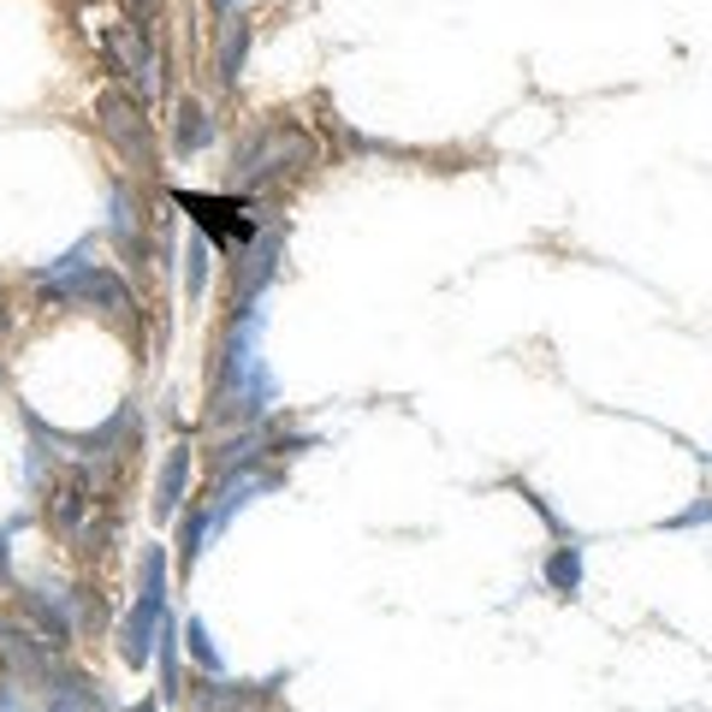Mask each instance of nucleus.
<instances>
[{
  "label": "nucleus",
  "mask_w": 712,
  "mask_h": 712,
  "mask_svg": "<svg viewBox=\"0 0 712 712\" xmlns=\"http://www.w3.org/2000/svg\"><path fill=\"white\" fill-rule=\"evenodd\" d=\"M184 641H190V653H197V665H202L208 676H220V671H225V659L214 653V641H208V630H202V618H190V630H184Z\"/></svg>",
  "instance_id": "0eeeda50"
},
{
  "label": "nucleus",
  "mask_w": 712,
  "mask_h": 712,
  "mask_svg": "<svg viewBox=\"0 0 712 712\" xmlns=\"http://www.w3.org/2000/svg\"><path fill=\"white\" fill-rule=\"evenodd\" d=\"M101 126H108V131L119 137V143H126V154H149V131H137V126H131V108H126L119 96L101 101Z\"/></svg>",
  "instance_id": "f03ea898"
},
{
  "label": "nucleus",
  "mask_w": 712,
  "mask_h": 712,
  "mask_svg": "<svg viewBox=\"0 0 712 712\" xmlns=\"http://www.w3.org/2000/svg\"><path fill=\"white\" fill-rule=\"evenodd\" d=\"M131 712H154V701H143V706H131Z\"/></svg>",
  "instance_id": "f8f14e48"
},
{
  "label": "nucleus",
  "mask_w": 712,
  "mask_h": 712,
  "mask_svg": "<svg viewBox=\"0 0 712 712\" xmlns=\"http://www.w3.org/2000/svg\"><path fill=\"white\" fill-rule=\"evenodd\" d=\"M232 7H238V0H220V12H232Z\"/></svg>",
  "instance_id": "ddd939ff"
},
{
  "label": "nucleus",
  "mask_w": 712,
  "mask_h": 712,
  "mask_svg": "<svg viewBox=\"0 0 712 712\" xmlns=\"http://www.w3.org/2000/svg\"><path fill=\"white\" fill-rule=\"evenodd\" d=\"M238 66H244V24H238V37H225V54H220V78H238Z\"/></svg>",
  "instance_id": "6e6552de"
},
{
  "label": "nucleus",
  "mask_w": 712,
  "mask_h": 712,
  "mask_svg": "<svg viewBox=\"0 0 712 712\" xmlns=\"http://www.w3.org/2000/svg\"><path fill=\"white\" fill-rule=\"evenodd\" d=\"M184 475H190V451L179 445L167 458V475H161V499H154V505H161V517H172L179 511V499H184Z\"/></svg>",
  "instance_id": "7ed1b4c3"
},
{
  "label": "nucleus",
  "mask_w": 712,
  "mask_h": 712,
  "mask_svg": "<svg viewBox=\"0 0 712 712\" xmlns=\"http://www.w3.org/2000/svg\"><path fill=\"white\" fill-rule=\"evenodd\" d=\"M161 576H167L161 552H149V559H143V600L131 605L126 630H119V653H126V665H143V659L154 653V635H161Z\"/></svg>",
  "instance_id": "f257e3e1"
},
{
  "label": "nucleus",
  "mask_w": 712,
  "mask_h": 712,
  "mask_svg": "<svg viewBox=\"0 0 712 712\" xmlns=\"http://www.w3.org/2000/svg\"><path fill=\"white\" fill-rule=\"evenodd\" d=\"M546 582L552 588H559V594H576V588H582V559H576V552H552V564H546Z\"/></svg>",
  "instance_id": "39448f33"
},
{
  "label": "nucleus",
  "mask_w": 712,
  "mask_h": 712,
  "mask_svg": "<svg viewBox=\"0 0 712 712\" xmlns=\"http://www.w3.org/2000/svg\"><path fill=\"white\" fill-rule=\"evenodd\" d=\"M202 273H208V250H190V298H202Z\"/></svg>",
  "instance_id": "1a4fd4ad"
},
{
  "label": "nucleus",
  "mask_w": 712,
  "mask_h": 712,
  "mask_svg": "<svg viewBox=\"0 0 712 712\" xmlns=\"http://www.w3.org/2000/svg\"><path fill=\"white\" fill-rule=\"evenodd\" d=\"M154 653H161V701H179V635L161 630L154 635Z\"/></svg>",
  "instance_id": "20e7f679"
},
{
  "label": "nucleus",
  "mask_w": 712,
  "mask_h": 712,
  "mask_svg": "<svg viewBox=\"0 0 712 712\" xmlns=\"http://www.w3.org/2000/svg\"><path fill=\"white\" fill-rule=\"evenodd\" d=\"M202 143H208V113L197 108V101H184L179 108V154L202 149Z\"/></svg>",
  "instance_id": "423d86ee"
},
{
  "label": "nucleus",
  "mask_w": 712,
  "mask_h": 712,
  "mask_svg": "<svg viewBox=\"0 0 712 712\" xmlns=\"http://www.w3.org/2000/svg\"><path fill=\"white\" fill-rule=\"evenodd\" d=\"M255 488H262V481H244V488H238V505H244V493H255ZM225 511H232V505H225ZM225 511L208 517V529H220V523H225Z\"/></svg>",
  "instance_id": "9d476101"
},
{
  "label": "nucleus",
  "mask_w": 712,
  "mask_h": 712,
  "mask_svg": "<svg viewBox=\"0 0 712 712\" xmlns=\"http://www.w3.org/2000/svg\"><path fill=\"white\" fill-rule=\"evenodd\" d=\"M48 712H83V706L72 701V694H54V701H48Z\"/></svg>",
  "instance_id": "9b49d317"
}]
</instances>
